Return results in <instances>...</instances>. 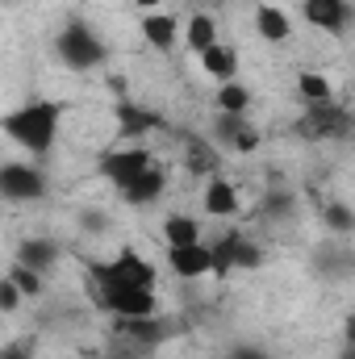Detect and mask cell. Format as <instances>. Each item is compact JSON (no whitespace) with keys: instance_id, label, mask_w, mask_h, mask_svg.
I'll use <instances>...</instances> for the list:
<instances>
[{"instance_id":"cell-1","label":"cell","mask_w":355,"mask_h":359,"mask_svg":"<svg viewBox=\"0 0 355 359\" xmlns=\"http://www.w3.org/2000/svg\"><path fill=\"white\" fill-rule=\"evenodd\" d=\"M59 117H63V104L34 100V104H25V109L4 117V134L13 142H21L25 151H34V155H51L55 134H59Z\"/></svg>"},{"instance_id":"cell-2","label":"cell","mask_w":355,"mask_h":359,"mask_svg":"<svg viewBox=\"0 0 355 359\" xmlns=\"http://www.w3.org/2000/svg\"><path fill=\"white\" fill-rule=\"evenodd\" d=\"M59 59L72 67V72H92L96 63H105V42L92 34L88 21H67L59 29Z\"/></svg>"},{"instance_id":"cell-3","label":"cell","mask_w":355,"mask_h":359,"mask_svg":"<svg viewBox=\"0 0 355 359\" xmlns=\"http://www.w3.org/2000/svg\"><path fill=\"white\" fill-rule=\"evenodd\" d=\"M92 297L100 309L117 318H151L155 313V288H134V284H92Z\"/></svg>"},{"instance_id":"cell-4","label":"cell","mask_w":355,"mask_h":359,"mask_svg":"<svg viewBox=\"0 0 355 359\" xmlns=\"http://www.w3.org/2000/svg\"><path fill=\"white\" fill-rule=\"evenodd\" d=\"M92 284H134V288H151L155 284V268L142 255L121 251L113 264H96L92 268Z\"/></svg>"},{"instance_id":"cell-5","label":"cell","mask_w":355,"mask_h":359,"mask_svg":"<svg viewBox=\"0 0 355 359\" xmlns=\"http://www.w3.org/2000/svg\"><path fill=\"white\" fill-rule=\"evenodd\" d=\"M151 168L155 163H151L147 147H117V151H109L100 159V176L109 180V184H117V188H130L134 180L142 176V172H151Z\"/></svg>"},{"instance_id":"cell-6","label":"cell","mask_w":355,"mask_h":359,"mask_svg":"<svg viewBox=\"0 0 355 359\" xmlns=\"http://www.w3.org/2000/svg\"><path fill=\"white\" fill-rule=\"evenodd\" d=\"M297 130L305 138H347L351 134V113L339 109V104H309V113L297 121Z\"/></svg>"},{"instance_id":"cell-7","label":"cell","mask_w":355,"mask_h":359,"mask_svg":"<svg viewBox=\"0 0 355 359\" xmlns=\"http://www.w3.org/2000/svg\"><path fill=\"white\" fill-rule=\"evenodd\" d=\"M213 259H217V271L213 276H230V271H251V268H260L264 264V251L251 243V238H243L239 230L234 234H226L217 247H213Z\"/></svg>"},{"instance_id":"cell-8","label":"cell","mask_w":355,"mask_h":359,"mask_svg":"<svg viewBox=\"0 0 355 359\" xmlns=\"http://www.w3.org/2000/svg\"><path fill=\"white\" fill-rule=\"evenodd\" d=\"M0 192L8 201H42L46 196V176L29 163H4L0 168Z\"/></svg>"},{"instance_id":"cell-9","label":"cell","mask_w":355,"mask_h":359,"mask_svg":"<svg viewBox=\"0 0 355 359\" xmlns=\"http://www.w3.org/2000/svg\"><path fill=\"white\" fill-rule=\"evenodd\" d=\"M301 13L314 29H326V34H347V25L355 21L351 0H301Z\"/></svg>"},{"instance_id":"cell-10","label":"cell","mask_w":355,"mask_h":359,"mask_svg":"<svg viewBox=\"0 0 355 359\" xmlns=\"http://www.w3.org/2000/svg\"><path fill=\"white\" fill-rule=\"evenodd\" d=\"M168 264H172V271L184 276V280H201V276L217 271L213 247H205V243H196V247H172V251H168Z\"/></svg>"},{"instance_id":"cell-11","label":"cell","mask_w":355,"mask_h":359,"mask_svg":"<svg viewBox=\"0 0 355 359\" xmlns=\"http://www.w3.org/2000/svg\"><path fill=\"white\" fill-rule=\"evenodd\" d=\"M117 334H126L134 347H155L172 334V322H163L159 313L151 318H117Z\"/></svg>"},{"instance_id":"cell-12","label":"cell","mask_w":355,"mask_h":359,"mask_svg":"<svg viewBox=\"0 0 355 359\" xmlns=\"http://www.w3.org/2000/svg\"><path fill=\"white\" fill-rule=\"evenodd\" d=\"M314 268L322 271L326 280H351V276H355V251H351V247L322 243V247H318V255H314Z\"/></svg>"},{"instance_id":"cell-13","label":"cell","mask_w":355,"mask_h":359,"mask_svg":"<svg viewBox=\"0 0 355 359\" xmlns=\"http://www.w3.org/2000/svg\"><path fill=\"white\" fill-rule=\"evenodd\" d=\"M201 205L213 217H230V213H239V192H234V184L226 176H209L205 192H201Z\"/></svg>"},{"instance_id":"cell-14","label":"cell","mask_w":355,"mask_h":359,"mask_svg":"<svg viewBox=\"0 0 355 359\" xmlns=\"http://www.w3.org/2000/svg\"><path fill=\"white\" fill-rule=\"evenodd\" d=\"M142 38H147L155 50L176 46V38H180L176 17H172V13H147V17H142Z\"/></svg>"},{"instance_id":"cell-15","label":"cell","mask_w":355,"mask_h":359,"mask_svg":"<svg viewBox=\"0 0 355 359\" xmlns=\"http://www.w3.org/2000/svg\"><path fill=\"white\" fill-rule=\"evenodd\" d=\"M196 59H201V67H205L213 80H222V84H230V80L239 76V55H234L230 46H209V50H201Z\"/></svg>"},{"instance_id":"cell-16","label":"cell","mask_w":355,"mask_h":359,"mask_svg":"<svg viewBox=\"0 0 355 359\" xmlns=\"http://www.w3.org/2000/svg\"><path fill=\"white\" fill-rule=\"evenodd\" d=\"M163 184H168V176H163L159 168H151V172H142V176L134 180L130 188H121V196H126L130 205H155V201L163 196Z\"/></svg>"},{"instance_id":"cell-17","label":"cell","mask_w":355,"mask_h":359,"mask_svg":"<svg viewBox=\"0 0 355 359\" xmlns=\"http://www.w3.org/2000/svg\"><path fill=\"white\" fill-rule=\"evenodd\" d=\"M255 34H260V38H267V42H288V34H293L288 13H284V8H276V4L255 8Z\"/></svg>"},{"instance_id":"cell-18","label":"cell","mask_w":355,"mask_h":359,"mask_svg":"<svg viewBox=\"0 0 355 359\" xmlns=\"http://www.w3.org/2000/svg\"><path fill=\"white\" fill-rule=\"evenodd\" d=\"M163 243L168 247H196L201 243V222L188 217V213H172L163 222Z\"/></svg>"},{"instance_id":"cell-19","label":"cell","mask_w":355,"mask_h":359,"mask_svg":"<svg viewBox=\"0 0 355 359\" xmlns=\"http://www.w3.org/2000/svg\"><path fill=\"white\" fill-rule=\"evenodd\" d=\"M55 259H59V247L51 238H29V243L17 247V264H25V268H34V271H51Z\"/></svg>"},{"instance_id":"cell-20","label":"cell","mask_w":355,"mask_h":359,"mask_svg":"<svg viewBox=\"0 0 355 359\" xmlns=\"http://www.w3.org/2000/svg\"><path fill=\"white\" fill-rule=\"evenodd\" d=\"M184 42H188L196 55L209 50V46H217V25H213V17H209V13H192L188 25H184Z\"/></svg>"},{"instance_id":"cell-21","label":"cell","mask_w":355,"mask_h":359,"mask_svg":"<svg viewBox=\"0 0 355 359\" xmlns=\"http://www.w3.org/2000/svg\"><path fill=\"white\" fill-rule=\"evenodd\" d=\"M117 117H121V138H138V134H147V130H159L163 121L151 113V109H134V104H121L117 109Z\"/></svg>"},{"instance_id":"cell-22","label":"cell","mask_w":355,"mask_h":359,"mask_svg":"<svg viewBox=\"0 0 355 359\" xmlns=\"http://www.w3.org/2000/svg\"><path fill=\"white\" fill-rule=\"evenodd\" d=\"M293 213H297V196L284 192V188L267 192L264 201H260V217H264V222H288Z\"/></svg>"},{"instance_id":"cell-23","label":"cell","mask_w":355,"mask_h":359,"mask_svg":"<svg viewBox=\"0 0 355 359\" xmlns=\"http://www.w3.org/2000/svg\"><path fill=\"white\" fill-rule=\"evenodd\" d=\"M330 80L322 76V72H301L297 76V96L305 100V104H326L330 100Z\"/></svg>"},{"instance_id":"cell-24","label":"cell","mask_w":355,"mask_h":359,"mask_svg":"<svg viewBox=\"0 0 355 359\" xmlns=\"http://www.w3.org/2000/svg\"><path fill=\"white\" fill-rule=\"evenodd\" d=\"M322 222H326L330 234H355V209L347 201H330V205L322 209Z\"/></svg>"},{"instance_id":"cell-25","label":"cell","mask_w":355,"mask_h":359,"mask_svg":"<svg viewBox=\"0 0 355 359\" xmlns=\"http://www.w3.org/2000/svg\"><path fill=\"white\" fill-rule=\"evenodd\" d=\"M247 109H251V92L243 88L239 80L217 88V113H247Z\"/></svg>"},{"instance_id":"cell-26","label":"cell","mask_w":355,"mask_h":359,"mask_svg":"<svg viewBox=\"0 0 355 359\" xmlns=\"http://www.w3.org/2000/svg\"><path fill=\"white\" fill-rule=\"evenodd\" d=\"M243 126H247V113H217V121H213V138H217L222 147H234V138L243 134Z\"/></svg>"},{"instance_id":"cell-27","label":"cell","mask_w":355,"mask_h":359,"mask_svg":"<svg viewBox=\"0 0 355 359\" xmlns=\"http://www.w3.org/2000/svg\"><path fill=\"white\" fill-rule=\"evenodd\" d=\"M188 172H196V176H201V172H205V176H217V155H213L205 142H192V147H188Z\"/></svg>"},{"instance_id":"cell-28","label":"cell","mask_w":355,"mask_h":359,"mask_svg":"<svg viewBox=\"0 0 355 359\" xmlns=\"http://www.w3.org/2000/svg\"><path fill=\"white\" fill-rule=\"evenodd\" d=\"M8 280H13L25 297H42V271L25 268V264H13V268H8Z\"/></svg>"},{"instance_id":"cell-29","label":"cell","mask_w":355,"mask_h":359,"mask_svg":"<svg viewBox=\"0 0 355 359\" xmlns=\"http://www.w3.org/2000/svg\"><path fill=\"white\" fill-rule=\"evenodd\" d=\"M21 297H25V292H21V288H17V284L4 276V280H0V313H17Z\"/></svg>"},{"instance_id":"cell-30","label":"cell","mask_w":355,"mask_h":359,"mask_svg":"<svg viewBox=\"0 0 355 359\" xmlns=\"http://www.w3.org/2000/svg\"><path fill=\"white\" fill-rule=\"evenodd\" d=\"M80 226H84L88 234H105V230H109V217L96 213V209H84V213H80Z\"/></svg>"},{"instance_id":"cell-31","label":"cell","mask_w":355,"mask_h":359,"mask_svg":"<svg viewBox=\"0 0 355 359\" xmlns=\"http://www.w3.org/2000/svg\"><path fill=\"white\" fill-rule=\"evenodd\" d=\"M255 147H260V134H255V126H243V134L234 138V151H239V155H251Z\"/></svg>"},{"instance_id":"cell-32","label":"cell","mask_w":355,"mask_h":359,"mask_svg":"<svg viewBox=\"0 0 355 359\" xmlns=\"http://www.w3.org/2000/svg\"><path fill=\"white\" fill-rule=\"evenodd\" d=\"M226 359H267V351H260V347H230Z\"/></svg>"},{"instance_id":"cell-33","label":"cell","mask_w":355,"mask_h":359,"mask_svg":"<svg viewBox=\"0 0 355 359\" xmlns=\"http://www.w3.org/2000/svg\"><path fill=\"white\" fill-rule=\"evenodd\" d=\"M0 359H34V355H29V347H25V343H13V347H4V351H0Z\"/></svg>"},{"instance_id":"cell-34","label":"cell","mask_w":355,"mask_h":359,"mask_svg":"<svg viewBox=\"0 0 355 359\" xmlns=\"http://www.w3.org/2000/svg\"><path fill=\"white\" fill-rule=\"evenodd\" d=\"M343 343L355 347V313H347V322H343Z\"/></svg>"},{"instance_id":"cell-35","label":"cell","mask_w":355,"mask_h":359,"mask_svg":"<svg viewBox=\"0 0 355 359\" xmlns=\"http://www.w3.org/2000/svg\"><path fill=\"white\" fill-rule=\"evenodd\" d=\"M134 4H138V8H147V13H155V8H159L163 0H134Z\"/></svg>"},{"instance_id":"cell-36","label":"cell","mask_w":355,"mask_h":359,"mask_svg":"<svg viewBox=\"0 0 355 359\" xmlns=\"http://www.w3.org/2000/svg\"><path fill=\"white\" fill-rule=\"evenodd\" d=\"M343 359H355V347H351V343H347V347H343Z\"/></svg>"}]
</instances>
